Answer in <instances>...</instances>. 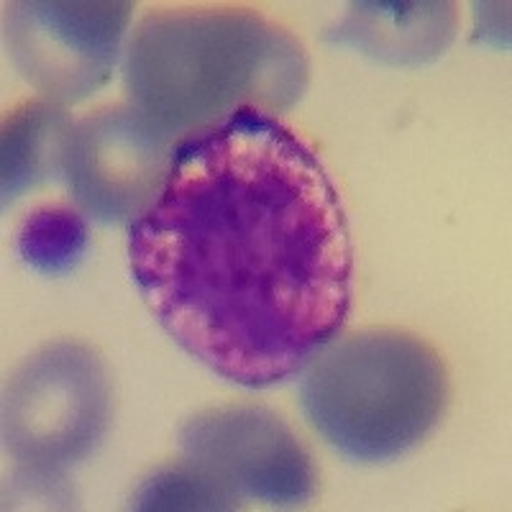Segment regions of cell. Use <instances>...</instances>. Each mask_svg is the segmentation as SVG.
Returning a JSON list of instances; mask_svg holds the SVG:
<instances>
[{
  "label": "cell",
  "mask_w": 512,
  "mask_h": 512,
  "mask_svg": "<svg viewBox=\"0 0 512 512\" xmlns=\"http://www.w3.org/2000/svg\"><path fill=\"white\" fill-rule=\"evenodd\" d=\"M128 259L159 326L241 387L303 372L351 308L338 190L313 149L267 113L177 144L162 192L131 223Z\"/></svg>",
  "instance_id": "cell-1"
},
{
  "label": "cell",
  "mask_w": 512,
  "mask_h": 512,
  "mask_svg": "<svg viewBox=\"0 0 512 512\" xmlns=\"http://www.w3.org/2000/svg\"><path fill=\"white\" fill-rule=\"evenodd\" d=\"M308 85L303 47L239 8H172L146 16L126 62L131 108L180 144L239 113L287 111Z\"/></svg>",
  "instance_id": "cell-2"
},
{
  "label": "cell",
  "mask_w": 512,
  "mask_h": 512,
  "mask_svg": "<svg viewBox=\"0 0 512 512\" xmlns=\"http://www.w3.org/2000/svg\"><path fill=\"white\" fill-rule=\"evenodd\" d=\"M300 400L338 454L384 464L413 451L446 410L441 356L400 328H364L328 341L305 364Z\"/></svg>",
  "instance_id": "cell-3"
},
{
  "label": "cell",
  "mask_w": 512,
  "mask_h": 512,
  "mask_svg": "<svg viewBox=\"0 0 512 512\" xmlns=\"http://www.w3.org/2000/svg\"><path fill=\"white\" fill-rule=\"evenodd\" d=\"M111 418L103 359L77 341L41 346L13 372L3 395V443L18 479L36 495H57L64 472L88 459ZM64 500H70L62 495Z\"/></svg>",
  "instance_id": "cell-4"
},
{
  "label": "cell",
  "mask_w": 512,
  "mask_h": 512,
  "mask_svg": "<svg viewBox=\"0 0 512 512\" xmlns=\"http://www.w3.org/2000/svg\"><path fill=\"white\" fill-rule=\"evenodd\" d=\"M180 446L187 459L208 466L241 500L300 507L318 492L310 451L267 408L223 405L203 410L182 425Z\"/></svg>",
  "instance_id": "cell-5"
},
{
  "label": "cell",
  "mask_w": 512,
  "mask_h": 512,
  "mask_svg": "<svg viewBox=\"0 0 512 512\" xmlns=\"http://www.w3.org/2000/svg\"><path fill=\"white\" fill-rule=\"evenodd\" d=\"M175 149L136 108H108L72 123L59 175L90 216L139 218L162 192Z\"/></svg>",
  "instance_id": "cell-6"
},
{
  "label": "cell",
  "mask_w": 512,
  "mask_h": 512,
  "mask_svg": "<svg viewBox=\"0 0 512 512\" xmlns=\"http://www.w3.org/2000/svg\"><path fill=\"white\" fill-rule=\"evenodd\" d=\"M131 3H13L8 47L16 67L54 103L103 88L118 59Z\"/></svg>",
  "instance_id": "cell-7"
},
{
  "label": "cell",
  "mask_w": 512,
  "mask_h": 512,
  "mask_svg": "<svg viewBox=\"0 0 512 512\" xmlns=\"http://www.w3.org/2000/svg\"><path fill=\"white\" fill-rule=\"evenodd\" d=\"M456 36L451 3H354L328 34L387 64H425L443 57Z\"/></svg>",
  "instance_id": "cell-8"
},
{
  "label": "cell",
  "mask_w": 512,
  "mask_h": 512,
  "mask_svg": "<svg viewBox=\"0 0 512 512\" xmlns=\"http://www.w3.org/2000/svg\"><path fill=\"white\" fill-rule=\"evenodd\" d=\"M72 121L62 103L26 100L3 126V200H16L26 187L62 172L64 144Z\"/></svg>",
  "instance_id": "cell-9"
},
{
  "label": "cell",
  "mask_w": 512,
  "mask_h": 512,
  "mask_svg": "<svg viewBox=\"0 0 512 512\" xmlns=\"http://www.w3.org/2000/svg\"><path fill=\"white\" fill-rule=\"evenodd\" d=\"M134 510H239L241 500L208 466L187 459L146 477L131 497Z\"/></svg>",
  "instance_id": "cell-10"
},
{
  "label": "cell",
  "mask_w": 512,
  "mask_h": 512,
  "mask_svg": "<svg viewBox=\"0 0 512 512\" xmlns=\"http://www.w3.org/2000/svg\"><path fill=\"white\" fill-rule=\"evenodd\" d=\"M18 254L36 272L64 277L88 249V223L70 205H44L18 228Z\"/></svg>",
  "instance_id": "cell-11"
}]
</instances>
